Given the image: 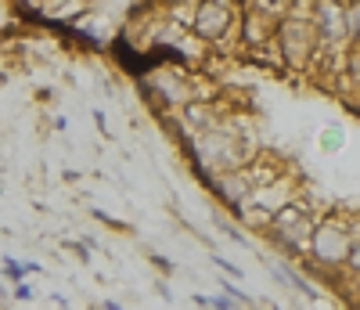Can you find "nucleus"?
Listing matches in <instances>:
<instances>
[{
    "label": "nucleus",
    "instance_id": "4",
    "mask_svg": "<svg viewBox=\"0 0 360 310\" xmlns=\"http://www.w3.org/2000/svg\"><path fill=\"white\" fill-rule=\"evenodd\" d=\"M346 11H349V0H314V8H310V25H314L317 44H321V61H332L335 69L356 47Z\"/></svg>",
    "mask_w": 360,
    "mask_h": 310
},
{
    "label": "nucleus",
    "instance_id": "7",
    "mask_svg": "<svg viewBox=\"0 0 360 310\" xmlns=\"http://www.w3.org/2000/svg\"><path fill=\"white\" fill-rule=\"evenodd\" d=\"M238 29V4L234 0H198L191 11V25L188 33H195L198 40H205L209 47L224 44L227 37H234Z\"/></svg>",
    "mask_w": 360,
    "mask_h": 310
},
{
    "label": "nucleus",
    "instance_id": "5",
    "mask_svg": "<svg viewBox=\"0 0 360 310\" xmlns=\"http://www.w3.org/2000/svg\"><path fill=\"white\" fill-rule=\"evenodd\" d=\"M317 216L321 213L307 202V195H299L285 209H278L274 216H270V224L263 231L270 235V242H274V245H281L285 253L307 256V245H310V235L317 228Z\"/></svg>",
    "mask_w": 360,
    "mask_h": 310
},
{
    "label": "nucleus",
    "instance_id": "8",
    "mask_svg": "<svg viewBox=\"0 0 360 310\" xmlns=\"http://www.w3.org/2000/svg\"><path fill=\"white\" fill-rule=\"evenodd\" d=\"M234 116L231 101L220 94V98H209V101H188L184 108H176V130L184 134V141H195L198 134H209L217 130L220 123H227Z\"/></svg>",
    "mask_w": 360,
    "mask_h": 310
},
{
    "label": "nucleus",
    "instance_id": "3",
    "mask_svg": "<svg viewBox=\"0 0 360 310\" xmlns=\"http://www.w3.org/2000/svg\"><path fill=\"white\" fill-rule=\"evenodd\" d=\"M270 54H274V61H281L288 73L321 69V44H317L310 18H295V15L278 18L274 40H270Z\"/></svg>",
    "mask_w": 360,
    "mask_h": 310
},
{
    "label": "nucleus",
    "instance_id": "10",
    "mask_svg": "<svg viewBox=\"0 0 360 310\" xmlns=\"http://www.w3.org/2000/svg\"><path fill=\"white\" fill-rule=\"evenodd\" d=\"M209 192H213L227 209H238V206L249 199L252 184H249L245 170L238 166V170H224V173H213V177H209Z\"/></svg>",
    "mask_w": 360,
    "mask_h": 310
},
{
    "label": "nucleus",
    "instance_id": "11",
    "mask_svg": "<svg viewBox=\"0 0 360 310\" xmlns=\"http://www.w3.org/2000/svg\"><path fill=\"white\" fill-rule=\"evenodd\" d=\"M238 8H249V11H259V15H270V18H285L292 0H242Z\"/></svg>",
    "mask_w": 360,
    "mask_h": 310
},
{
    "label": "nucleus",
    "instance_id": "6",
    "mask_svg": "<svg viewBox=\"0 0 360 310\" xmlns=\"http://www.w3.org/2000/svg\"><path fill=\"white\" fill-rule=\"evenodd\" d=\"M303 195V180H299L292 170H285L281 177H274L270 184H263V188H256V192H249V199L238 206L234 213L245 221V228H252V231H263L266 224H270V216H274L278 209H285L292 199H299Z\"/></svg>",
    "mask_w": 360,
    "mask_h": 310
},
{
    "label": "nucleus",
    "instance_id": "2",
    "mask_svg": "<svg viewBox=\"0 0 360 310\" xmlns=\"http://www.w3.org/2000/svg\"><path fill=\"white\" fill-rule=\"evenodd\" d=\"M191 144V159L198 170H205L209 177L213 173H224V170H238V166H245L249 159H256V155L263 148H256V141L245 134L242 127V119L231 116L227 123H220L217 130H209V134H198Z\"/></svg>",
    "mask_w": 360,
    "mask_h": 310
},
{
    "label": "nucleus",
    "instance_id": "9",
    "mask_svg": "<svg viewBox=\"0 0 360 310\" xmlns=\"http://www.w3.org/2000/svg\"><path fill=\"white\" fill-rule=\"evenodd\" d=\"M274 25H278V18L259 15V11H249V8H238V29H234V33L242 37L245 51H252V54H270Z\"/></svg>",
    "mask_w": 360,
    "mask_h": 310
},
{
    "label": "nucleus",
    "instance_id": "1",
    "mask_svg": "<svg viewBox=\"0 0 360 310\" xmlns=\"http://www.w3.org/2000/svg\"><path fill=\"white\" fill-rule=\"evenodd\" d=\"M314 274L321 278H346L360 271V238H356V216L342 209H328L317 216V228L310 235L307 256Z\"/></svg>",
    "mask_w": 360,
    "mask_h": 310
}]
</instances>
